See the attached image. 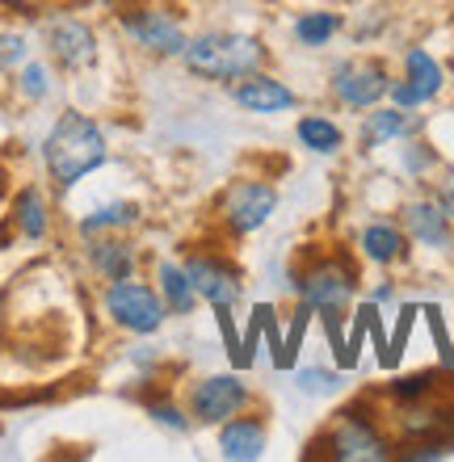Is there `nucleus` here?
I'll return each mask as SVG.
<instances>
[{"label":"nucleus","instance_id":"nucleus-1","mask_svg":"<svg viewBox=\"0 0 454 462\" xmlns=\"http://www.w3.org/2000/svg\"><path fill=\"white\" fill-rule=\"evenodd\" d=\"M42 160H47L51 181L60 189H72L110 160V143H106L101 126L88 114L63 110L55 118V126L47 131V139H42Z\"/></svg>","mask_w":454,"mask_h":462},{"label":"nucleus","instance_id":"nucleus-2","mask_svg":"<svg viewBox=\"0 0 454 462\" xmlns=\"http://www.w3.org/2000/svg\"><path fill=\"white\" fill-rule=\"evenodd\" d=\"M181 63L198 80L227 85V80H245L248 72H261L265 42L253 34H236V30H207V34L185 42Z\"/></svg>","mask_w":454,"mask_h":462},{"label":"nucleus","instance_id":"nucleus-3","mask_svg":"<svg viewBox=\"0 0 454 462\" xmlns=\"http://www.w3.org/2000/svg\"><path fill=\"white\" fill-rule=\"evenodd\" d=\"M311 450H324L332 462H387L395 458V441L383 433L366 403H349L332 416V425Z\"/></svg>","mask_w":454,"mask_h":462},{"label":"nucleus","instance_id":"nucleus-4","mask_svg":"<svg viewBox=\"0 0 454 462\" xmlns=\"http://www.w3.org/2000/svg\"><path fill=\"white\" fill-rule=\"evenodd\" d=\"M291 291L299 294V303H307L316 316H332L345 311L357 294V269L345 253H320L295 269Z\"/></svg>","mask_w":454,"mask_h":462},{"label":"nucleus","instance_id":"nucleus-5","mask_svg":"<svg viewBox=\"0 0 454 462\" xmlns=\"http://www.w3.org/2000/svg\"><path fill=\"white\" fill-rule=\"evenodd\" d=\"M101 307H106V316H110L118 328L135 332V337H152V332H160V324L169 319V303L160 299L156 286L135 282V278L110 282L106 294H101Z\"/></svg>","mask_w":454,"mask_h":462},{"label":"nucleus","instance_id":"nucleus-6","mask_svg":"<svg viewBox=\"0 0 454 462\" xmlns=\"http://www.w3.org/2000/svg\"><path fill=\"white\" fill-rule=\"evenodd\" d=\"M273 210H278V189L265 177H240L219 198V223L227 236H253L273 219Z\"/></svg>","mask_w":454,"mask_h":462},{"label":"nucleus","instance_id":"nucleus-7","mask_svg":"<svg viewBox=\"0 0 454 462\" xmlns=\"http://www.w3.org/2000/svg\"><path fill=\"white\" fill-rule=\"evenodd\" d=\"M248 403H253V391L240 378V370L207 374L190 387V416H194L198 425H223V420L248 412Z\"/></svg>","mask_w":454,"mask_h":462},{"label":"nucleus","instance_id":"nucleus-8","mask_svg":"<svg viewBox=\"0 0 454 462\" xmlns=\"http://www.w3.org/2000/svg\"><path fill=\"white\" fill-rule=\"evenodd\" d=\"M190 282H194V291L202 303L210 307H236L240 303V294H245V278H240V269L219 253H190L181 261Z\"/></svg>","mask_w":454,"mask_h":462},{"label":"nucleus","instance_id":"nucleus-9","mask_svg":"<svg viewBox=\"0 0 454 462\" xmlns=\"http://www.w3.org/2000/svg\"><path fill=\"white\" fill-rule=\"evenodd\" d=\"M387 93H392V76L375 60L337 63V72H332V97L349 110H375Z\"/></svg>","mask_w":454,"mask_h":462},{"label":"nucleus","instance_id":"nucleus-10","mask_svg":"<svg viewBox=\"0 0 454 462\" xmlns=\"http://www.w3.org/2000/svg\"><path fill=\"white\" fill-rule=\"evenodd\" d=\"M118 25H123L126 34L135 38L139 47L148 51V55H164V60H181V51H185V30L177 17H169L164 9H135V13H123L118 17Z\"/></svg>","mask_w":454,"mask_h":462},{"label":"nucleus","instance_id":"nucleus-11","mask_svg":"<svg viewBox=\"0 0 454 462\" xmlns=\"http://www.w3.org/2000/svg\"><path fill=\"white\" fill-rule=\"evenodd\" d=\"M442 85H446V76H442V68H438V60H433L430 51L412 47L404 55V80H395L387 97H392L400 110H417V106L438 97Z\"/></svg>","mask_w":454,"mask_h":462},{"label":"nucleus","instance_id":"nucleus-12","mask_svg":"<svg viewBox=\"0 0 454 462\" xmlns=\"http://www.w3.org/2000/svg\"><path fill=\"white\" fill-rule=\"evenodd\" d=\"M42 34H47L51 60H60L72 72H80V68H88L97 60V34L85 22H76V17H51L42 25Z\"/></svg>","mask_w":454,"mask_h":462},{"label":"nucleus","instance_id":"nucleus-13","mask_svg":"<svg viewBox=\"0 0 454 462\" xmlns=\"http://www.w3.org/2000/svg\"><path fill=\"white\" fill-rule=\"evenodd\" d=\"M265 441H270L265 420L253 416V412H240V416H232V420H223L219 425V454L227 462H257V458H265Z\"/></svg>","mask_w":454,"mask_h":462},{"label":"nucleus","instance_id":"nucleus-14","mask_svg":"<svg viewBox=\"0 0 454 462\" xmlns=\"http://www.w3.org/2000/svg\"><path fill=\"white\" fill-rule=\"evenodd\" d=\"M232 97H236V106L248 114H283L299 101L295 88H286L283 80H273V76H265V72H248L245 80H236Z\"/></svg>","mask_w":454,"mask_h":462},{"label":"nucleus","instance_id":"nucleus-15","mask_svg":"<svg viewBox=\"0 0 454 462\" xmlns=\"http://www.w3.org/2000/svg\"><path fill=\"white\" fill-rule=\"evenodd\" d=\"M404 231L408 240L425 244V248H450L454 231H450V215L442 210V202H408L404 207Z\"/></svg>","mask_w":454,"mask_h":462},{"label":"nucleus","instance_id":"nucleus-16","mask_svg":"<svg viewBox=\"0 0 454 462\" xmlns=\"http://www.w3.org/2000/svg\"><path fill=\"white\" fill-rule=\"evenodd\" d=\"M88 265L97 269L106 282H123V278H135L139 253L131 240H118V236L97 240V236H93V244H88Z\"/></svg>","mask_w":454,"mask_h":462},{"label":"nucleus","instance_id":"nucleus-17","mask_svg":"<svg viewBox=\"0 0 454 462\" xmlns=\"http://www.w3.org/2000/svg\"><path fill=\"white\" fill-rule=\"evenodd\" d=\"M357 248H362L370 265H395V261L408 256V240L395 223H366L362 236H357Z\"/></svg>","mask_w":454,"mask_h":462},{"label":"nucleus","instance_id":"nucleus-18","mask_svg":"<svg viewBox=\"0 0 454 462\" xmlns=\"http://www.w3.org/2000/svg\"><path fill=\"white\" fill-rule=\"evenodd\" d=\"M156 291L160 299L169 303L172 316H190L198 307V291H194V282H190V273H185V265H177V261H160L156 265Z\"/></svg>","mask_w":454,"mask_h":462},{"label":"nucleus","instance_id":"nucleus-19","mask_svg":"<svg viewBox=\"0 0 454 462\" xmlns=\"http://www.w3.org/2000/svg\"><path fill=\"white\" fill-rule=\"evenodd\" d=\"M412 131H417V122L408 118V110H400V106L375 110L362 122V147H383V143H392V139H404V134H412Z\"/></svg>","mask_w":454,"mask_h":462},{"label":"nucleus","instance_id":"nucleus-20","mask_svg":"<svg viewBox=\"0 0 454 462\" xmlns=\"http://www.w3.org/2000/svg\"><path fill=\"white\" fill-rule=\"evenodd\" d=\"M295 134H299V143H303L307 152H316V156H332V152H341V143H345L341 126H337L332 118H320V114L299 118Z\"/></svg>","mask_w":454,"mask_h":462},{"label":"nucleus","instance_id":"nucleus-21","mask_svg":"<svg viewBox=\"0 0 454 462\" xmlns=\"http://www.w3.org/2000/svg\"><path fill=\"white\" fill-rule=\"evenodd\" d=\"M131 223H139L135 202H110V207H101V210H88L85 219L76 223V231L88 240V236H101V231H126Z\"/></svg>","mask_w":454,"mask_h":462},{"label":"nucleus","instance_id":"nucleus-22","mask_svg":"<svg viewBox=\"0 0 454 462\" xmlns=\"http://www.w3.org/2000/svg\"><path fill=\"white\" fill-rule=\"evenodd\" d=\"M13 227L22 231L25 240H42L47 236V202L38 189H22L13 202Z\"/></svg>","mask_w":454,"mask_h":462},{"label":"nucleus","instance_id":"nucleus-23","mask_svg":"<svg viewBox=\"0 0 454 462\" xmlns=\"http://www.w3.org/2000/svg\"><path fill=\"white\" fill-rule=\"evenodd\" d=\"M438 387H442V370H417V374L392 378L387 395H392V403H421V400H433Z\"/></svg>","mask_w":454,"mask_h":462},{"label":"nucleus","instance_id":"nucleus-24","mask_svg":"<svg viewBox=\"0 0 454 462\" xmlns=\"http://www.w3.org/2000/svg\"><path fill=\"white\" fill-rule=\"evenodd\" d=\"M311 316H316V311H311L307 303L295 307V316H291V324H286V332H283V357H278V365H273V370H295L299 353H303V337H307Z\"/></svg>","mask_w":454,"mask_h":462},{"label":"nucleus","instance_id":"nucleus-25","mask_svg":"<svg viewBox=\"0 0 454 462\" xmlns=\"http://www.w3.org/2000/svg\"><path fill=\"white\" fill-rule=\"evenodd\" d=\"M337 30H341V17H337V13H303L295 22V38L303 47H324Z\"/></svg>","mask_w":454,"mask_h":462},{"label":"nucleus","instance_id":"nucleus-26","mask_svg":"<svg viewBox=\"0 0 454 462\" xmlns=\"http://www.w3.org/2000/svg\"><path fill=\"white\" fill-rule=\"evenodd\" d=\"M454 446L446 438H421V441H400L395 446V458L404 462H433V458H450Z\"/></svg>","mask_w":454,"mask_h":462},{"label":"nucleus","instance_id":"nucleus-27","mask_svg":"<svg viewBox=\"0 0 454 462\" xmlns=\"http://www.w3.org/2000/svg\"><path fill=\"white\" fill-rule=\"evenodd\" d=\"M417 316H421V307H412V303L400 307V319H395V332H392V345H387V362H383V370H395V365H400V357H404V345H408V337H412V324H417Z\"/></svg>","mask_w":454,"mask_h":462},{"label":"nucleus","instance_id":"nucleus-28","mask_svg":"<svg viewBox=\"0 0 454 462\" xmlns=\"http://www.w3.org/2000/svg\"><path fill=\"white\" fill-rule=\"evenodd\" d=\"M295 387L303 395H332V391L341 387V374L324 370V365H303V370H295Z\"/></svg>","mask_w":454,"mask_h":462},{"label":"nucleus","instance_id":"nucleus-29","mask_svg":"<svg viewBox=\"0 0 454 462\" xmlns=\"http://www.w3.org/2000/svg\"><path fill=\"white\" fill-rule=\"evenodd\" d=\"M324 319V332H329V345H332V357H337V370H354V357H349V337H345V311H332V316H320Z\"/></svg>","mask_w":454,"mask_h":462},{"label":"nucleus","instance_id":"nucleus-30","mask_svg":"<svg viewBox=\"0 0 454 462\" xmlns=\"http://www.w3.org/2000/svg\"><path fill=\"white\" fill-rule=\"evenodd\" d=\"M236 307H215V324H219V337H223V349L232 357V365L240 370V345H245V332L236 328Z\"/></svg>","mask_w":454,"mask_h":462},{"label":"nucleus","instance_id":"nucleus-31","mask_svg":"<svg viewBox=\"0 0 454 462\" xmlns=\"http://www.w3.org/2000/svg\"><path fill=\"white\" fill-rule=\"evenodd\" d=\"M253 311L261 316V337L270 345V362L278 365V357H283V324H278V311H273L270 303H257Z\"/></svg>","mask_w":454,"mask_h":462},{"label":"nucleus","instance_id":"nucleus-32","mask_svg":"<svg viewBox=\"0 0 454 462\" xmlns=\"http://www.w3.org/2000/svg\"><path fill=\"white\" fill-rule=\"evenodd\" d=\"M148 416L156 420V425H164L169 433H185L190 429V412H181L172 400H156V403H148Z\"/></svg>","mask_w":454,"mask_h":462},{"label":"nucleus","instance_id":"nucleus-33","mask_svg":"<svg viewBox=\"0 0 454 462\" xmlns=\"http://www.w3.org/2000/svg\"><path fill=\"white\" fill-rule=\"evenodd\" d=\"M17 80H22V93H25L30 101H42V97H47L51 80H47V68H42V63H30V60H25V63H22V76H17Z\"/></svg>","mask_w":454,"mask_h":462},{"label":"nucleus","instance_id":"nucleus-34","mask_svg":"<svg viewBox=\"0 0 454 462\" xmlns=\"http://www.w3.org/2000/svg\"><path fill=\"white\" fill-rule=\"evenodd\" d=\"M25 60H30L25 38L22 34H0V68H22Z\"/></svg>","mask_w":454,"mask_h":462},{"label":"nucleus","instance_id":"nucleus-35","mask_svg":"<svg viewBox=\"0 0 454 462\" xmlns=\"http://www.w3.org/2000/svg\"><path fill=\"white\" fill-rule=\"evenodd\" d=\"M362 345H366V311L357 307L354 311V324H349V357H362Z\"/></svg>","mask_w":454,"mask_h":462},{"label":"nucleus","instance_id":"nucleus-36","mask_svg":"<svg viewBox=\"0 0 454 462\" xmlns=\"http://www.w3.org/2000/svg\"><path fill=\"white\" fill-rule=\"evenodd\" d=\"M408 169H425V164H433V156H430V152H408Z\"/></svg>","mask_w":454,"mask_h":462},{"label":"nucleus","instance_id":"nucleus-37","mask_svg":"<svg viewBox=\"0 0 454 462\" xmlns=\"http://www.w3.org/2000/svg\"><path fill=\"white\" fill-rule=\"evenodd\" d=\"M442 438H446V441H450V446H454V400L446 403V429H442Z\"/></svg>","mask_w":454,"mask_h":462},{"label":"nucleus","instance_id":"nucleus-38","mask_svg":"<svg viewBox=\"0 0 454 462\" xmlns=\"http://www.w3.org/2000/svg\"><path fill=\"white\" fill-rule=\"evenodd\" d=\"M392 286H379V291H375V303H387V299H392Z\"/></svg>","mask_w":454,"mask_h":462}]
</instances>
